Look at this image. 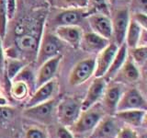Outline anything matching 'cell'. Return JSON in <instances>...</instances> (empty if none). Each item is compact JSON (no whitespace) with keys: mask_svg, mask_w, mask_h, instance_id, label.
I'll return each mask as SVG.
<instances>
[{"mask_svg":"<svg viewBox=\"0 0 147 138\" xmlns=\"http://www.w3.org/2000/svg\"><path fill=\"white\" fill-rule=\"evenodd\" d=\"M26 66V63L18 58H10L8 57L5 60L4 70H6L7 77L9 80H13L15 76L20 73L23 68Z\"/></svg>","mask_w":147,"mask_h":138,"instance_id":"23","label":"cell"},{"mask_svg":"<svg viewBox=\"0 0 147 138\" xmlns=\"http://www.w3.org/2000/svg\"><path fill=\"white\" fill-rule=\"evenodd\" d=\"M62 48L63 41L55 34L51 33V32H46L43 34L38 50H37V64L40 66L45 61L56 56L59 54V52Z\"/></svg>","mask_w":147,"mask_h":138,"instance_id":"3","label":"cell"},{"mask_svg":"<svg viewBox=\"0 0 147 138\" xmlns=\"http://www.w3.org/2000/svg\"><path fill=\"white\" fill-rule=\"evenodd\" d=\"M114 77H117L119 80L128 83L136 82L140 78V71L136 64L132 61L131 57L128 56L125 63L123 64V66Z\"/></svg>","mask_w":147,"mask_h":138,"instance_id":"20","label":"cell"},{"mask_svg":"<svg viewBox=\"0 0 147 138\" xmlns=\"http://www.w3.org/2000/svg\"><path fill=\"white\" fill-rule=\"evenodd\" d=\"M7 99H5L3 96L0 95V106H5V105H7Z\"/></svg>","mask_w":147,"mask_h":138,"instance_id":"39","label":"cell"},{"mask_svg":"<svg viewBox=\"0 0 147 138\" xmlns=\"http://www.w3.org/2000/svg\"><path fill=\"white\" fill-rule=\"evenodd\" d=\"M95 58H85L76 64L69 75V84L79 86L87 81L94 75Z\"/></svg>","mask_w":147,"mask_h":138,"instance_id":"5","label":"cell"},{"mask_svg":"<svg viewBox=\"0 0 147 138\" xmlns=\"http://www.w3.org/2000/svg\"><path fill=\"white\" fill-rule=\"evenodd\" d=\"M130 18V11H129V8L127 7H123L116 10L112 18H110L112 25L111 39L114 40L113 43H115L118 46L124 43V38H125Z\"/></svg>","mask_w":147,"mask_h":138,"instance_id":"4","label":"cell"},{"mask_svg":"<svg viewBox=\"0 0 147 138\" xmlns=\"http://www.w3.org/2000/svg\"><path fill=\"white\" fill-rule=\"evenodd\" d=\"M10 93L14 99L22 100L26 99L28 95L30 93V89L24 81L13 79L10 87Z\"/></svg>","mask_w":147,"mask_h":138,"instance_id":"25","label":"cell"},{"mask_svg":"<svg viewBox=\"0 0 147 138\" xmlns=\"http://www.w3.org/2000/svg\"><path fill=\"white\" fill-rule=\"evenodd\" d=\"M56 87H57V83L53 78V79L48 81L47 83L40 86L39 87H37L34 93L31 94V97L28 100V102L26 104V108L31 107V106H34L52 99V97L53 96L55 90H56Z\"/></svg>","mask_w":147,"mask_h":138,"instance_id":"16","label":"cell"},{"mask_svg":"<svg viewBox=\"0 0 147 138\" xmlns=\"http://www.w3.org/2000/svg\"><path fill=\"white\" fill-rule=\"evenodd\" d=\"M109 6L110 4L109 0H86V7H87V9H88L86 12V16L94 13H100L109 16Z\"/></svg>","mask_w":147,"mask_h":138,"instance_id":"24","label":"cell"},{"mask_svg":"<svg viewBox=\"0 0 147 138\" xmlns=\"http://www.w3.org/2000/svg\"><path fill=\"white\" fill-rule=\"evenodd\" d=\"M25 138H48L46 133L38 127H30L27 130Z\"/></svg>","mask_w":147,"mask_h":138,"instance_id":"30","label":"cell"},{"mask_svg":"<svg viewBox=\"0 0 147 138\" xmlns=\"http://www.w3.org/2000/svg\"><path fill=\"white\" fill-rule=\"evenodd\" d=\"M118 48L119 46L112 41L98 53V57L95 59L94 76L96 77H101L106 75L115 54L117 53Z\"/></svg>","mask_w":147,"mask_h":138,"instance_id":"10","label":"cell"},{"mask_svg":"<svg viewBox=\"0 0 147 138\" xmlns=\"http://www.w3.org/2000/svg\"><path fill=\"white\" fill-rule=\"evenodd\" d=\"M131 58L135 64L142 66L144 64L147 59V47L146 45H139L134 48H131Z\"/></svg>","mask_w":147,"mask_h":138,"instance_id":"26","label":"cell"},{"mask_svg":"<svg viewBox=\"0 0 147 138\" xmlns=\"http://www.w3.org/2000/svg\"><path fill=\"white\" fill-rule=\"evenodd\" d=\"M17 10V0H7V13L8 20H12Z\"/></svg>","mask_w":147,"mask_h":138,"instance_id":"33","label":"cell"},{"mask_svg":"<svg viewBox=\"0 0 147 138\" xmlns=\"http://www.w3.org/2000/svg\"><path fill=\"white\" fill-rule=\"evenodd\" d=\"M2 38L0 37V74L4 72V66H5V53L3 49L2 44Z\"/></svg>","mask_w":147,"mask_h":138,"instance_id":"37","label":"cell"},{"mask_svg":"<svg viewBox=\"0 0 147 138\" xmlns=\"http://www.w3.org/2000/svg\"><path fill=\"white\" fill-rule=\"evenodd\" d=\"M133 6L137 9V12L146 13L147 7V0H131Z\"/></svg>","mask_w":147,"mask_h":138,"instance_id":"36","label":"cell"},{"mask_svg":"<svg viewBox=\"0 0 147 138\" xmlns=\"http://www.w3.org/2000/svg\"><path fill=\"white\" fill-rule=\"evenodd\" d=\"M145 31L146 29H144L134 20L130 18L124 38V43L126 44L128 49L142 45V39L145 38Z\"/></svg>","mask_w":147,"mask_h":138,"instance_id":"17","label":"cell"},{"mask_svg":"<svg viewBox=\"0 0 147 138\" xmlns=\"http://www.w3.org/2000/svg\"><path fill=\"white\" fill-rule=\"evenodd\" d=\"M17 47L22 52L34 53L38 50V41L36 37L32 34L27 33L22 36L17 37L16 39Z\"/></svg>","mask_w":147,"mask_h":138,"instance_id":"22","label":"cell"},{"mask_svg":"<svg viewBox=\"0 0 147 138\" xmlns=\"http://www.w3.org/2000/svg\"><path fill=\"white\" fill-rule=\"evenodd\" d=\"M56 137L57 138H75V135L67 127L60 126L56 129Z\"/></svg>","mask_w":147,"mask_h":138,"instance_id":"34","label":"cell"},{"mask_svg":"<svg viewBox=\"0 0 147 138\" xmlns=\"http://www.w3.org/2000/svg\"><path fill=\"white\" fill-rule=\"evenodd\" d=\"M109 4H118V5H123L126 3H130L131 0H109Z\"/></svg>","mask_w":147,"mask_h":138,"instance_id":"38","label":"cell"},{"mask_svg":"<svg viewBox=\"0 0 147 138\" xmlns=\"http://www.w3.org/2000/svg\"><path fill=\"white\" fill-rule=\"evenodd\" d=\"M110 43V41L104 38L95 32H86L83 33L79 47L86 53H98L106 46Z\"/></svg>","mask_w":147,"mask_h":138,"instance_id":"14","label":"cell"},{"mask_svg":"<svg viewBox=\"0 0 147 138\" xmlns=\"http://www.w3.org/2000/svg\"><path fill=\"white\" fill-rule=\"evenodd\" d=\"M86 18L92 31L110 41L112 38V25L109 16L94 13L87 15Z\"/></svg>","mask_w":147,"mask_h":138,"instance_id":"11","label":"cell"},{"mask_svg":"<svg viewBox=\"0 0 147 138\" xmlns=\"http://www.w3.org/2000/svg\"><path fill=\"white\" fill-rule=\"evenodd\" d=\"M56 108L54 99H50L45 102L28 107L24 110V115L29 119L34 120L41 123H48L53 118V112Z\"/></svg>","mask_w":147,"mask_h":138,"instance_id":"7","label":"cell"},{"mask_svg":"<svg viewBox=\"0 0 147 138\" xmlns=\"http://www.w3.org/2000/svg\"><path fill=\"white\" fill-rule=\"evenodd\" d=\"M119 128L115 116H103L89 135V138H116Z\"/></svg>","mask_w":147,"mask_h":138,"instance_id":"9","label":"cell"},{"mask_svg":"<svg viewBox=\"0 0 147 138\" xmlns=\"http://www.w3.org/2000/svg\"><path fill=\"white\" fill-rule=\"evenodd\" d=\"M0 95H1V94H0Z\"/></svg>","mask_w":147,"mask_h":138,"instance_id":"40","label":"cell"},{"mask_svg":"<svg viewBox=\"0 0 147 138\" xmlns=\"http://www.w3.org/2000/svg\"><path fill=\"white\" fill-rule=\"evenodd\" d=\"M132 20H134L138 24H140L144 29H146L147 25V18L146 13L144 12H135L133 14V17L131 18Z\"/></svg>","mask_w":147,"mask_h":138,"instance_id":"35","label":"cell"},{"mask_svg":"<svg viewBox=\"0 0 147 138\" xmlns=\"http://www.w3.org/2000/svg\"><path fill=\"white\" fill-rule=\"evenodd\" d=\"M86 16V13L83 10V7H69L64 8L53 18V24L59 26H74L78 25L83 20V18Z\"/></svg>","mask_w":147,"mask_h":138,"instance_id":"13","label":"cell"},{"mask_svg":"<svg viewBox=\"0 0 147 138\" xmlns=\"http://www.w3.org/2000/svg\"><path fill=\"white\" fill-rule=\"evenodd\" d=\"M123 92L122 86L119 83H115L111 86L106 87L103 94V104L104 108L109 112L114 114L116 112V108Z\"/></svg>","mask_w":147,"mask_h":138,"instance_id":"18","label":"cell"},{"mask_svg":"<svg viewBox=\"0 0 147 138\" xmlns=\"http://www.w3.org/2000/svg\"><path fill=\"white\" fill-rule=\"evenodd\" d=\"M28 30H29V25H28L27 23L24 21L18 22L15 26V28H14V33H15V35L17 37L27 34Z\"/></svg>","mask_w":147,"mask_h":138,"instance_id":"32","label":"cell"},{"mask_svg":"<svg viewBox=\"0 0 147 138\" xmlns=\"http://www.w3.org/2000/svg\"><path fill=\"white\" fill-rule=\"evenodd\" d=\"M62 55L58 54L40 64L35 78V89L48 81L53 79L55 74L58 70L60 63L62 61Z\"/></svg>","mask_w":147,"mask_h":138,"instance_id":"12","label":"cell"},{"mask_svg":"<svg viewBox=\"0 0 147 138\" xmlns=\"http://www.w3.org/2000/svg\"><path fill=\"white\" fill-rule=\"evenodd\" d=\"M55 35L63 43H65L74 48H78L83 36V31L78 25L59 26L55 29Z\"/></svg>","mask_w":147,"mask_h":138,"instance_id":"15","label":"cell"},{"mask_svg":"<svg viewBox=\"0 0 147 138\" xmlns=\"http://www.w3.org/2000/svg\"><path fill=\"white\" fill-rule=\"evenodd\" d=\"M59 122L64 127H71L82 112L81 101L75 98H65L55 108Z\"/></svg>","mask_w":147,"mask_h":138,"instance_id":"2","label":"cell"},{"mask_svg":"<svg viewBox=\"0 0 147 138\" xmlns=\"http://www.w3.org/2000/svg\"><path fill=\"white\" fill-rule=\"evenodd\" d=\"M146 100L140 90L135 87L123 91L117 105L116 112L126 110H146Z\"/></svg>","mask_w":147,"mask_h":138,"instance_id":"6","label":"cell"},{"mask_svg":"<svg viewBox=\"0 0 147 138\" xmlns=\"http://www.w3.org/2000/svg\"><path fill=\"white\" fill-rule=\"evenodd\" d=\"M13 116V110L9 107L5 106H0V122H7L10 120Z\"/></svg>","mask_w":147,"mask_h":138,"instance_id":"31","label":"cell"},{"mask_svg":"<svg viewBox=\"0 0 147 138\" xmlns=\"http://www.w3.org/2000/svg\"><path fill=\"white\" fill-rule=\"evenodd\" d=\"M107 86V79L104 76L96 77L91 82L85 99L81 101V110H86L98 103V100L103 97Z\"/></svg>","mask_w":147,"mask_h":138,"instance_id":"8","label":"cell"},{"mask_svg":"<svg viewBox=\"0 0 147 138\" xmlns=\"http://www.w3.org/2000/svg\"><path fill=\"white\" fill-rule=\"evenodd\" d=\"M116 138H139L138 133L131 127H121L117 133Z\"/></svg>","mask_w":147,"mask_h":138,"instance_id":"29","label":"cell"},{"mask_svg":"<svg viewBox=\"0 0 147 138\" xmlns=\"http://www.w3.org/2000/svg\"><path fill=\"white\" fill-rule=\"evenodd\" d=\"M145 115L146 110H126L114 113V116L118 120L133 127L141 126L145 119Z\"/></svg>","mask_w":147,"mask_h":138,"instance_id":"19","label":"cell"},{"mask_svg":"<svg viewBox=\"0 0 147 138\" xmlns=\"http://www.w3.org/2000/svg\"><path fill=\"white\" fill-rule=\"evenodd\" d=\"M103 116V109L96 104L86 110H82L76 122L71 126L72 133L79 136L90 135Z\"/></svg>","mask_w":147,"mask_h":138,"instance_id":"1","label":"cell"},{"mask_svg":"<svg viewBox=\"0 0 147 138\" xmlns=\"http://www.w3.org/2000/svg\"><path fill=\"white\" fill-rule=\"evenodd\" d=\"M8 18L7 13V0H0V37L5 38L7 33Z\"/></svg>","mask_w":147,"mask_h":138,"instance_id":"27","label":"cell"},{"mask_svg":"<svg viewBox=\"0 0 147 138\" xmlns=\"http://www.w3.org/2000/svg\"><path fill=\"white\" fill-rule=\"evenodd\" d=\"M54 1H57L60 6L64 7V8H81L86 6V0H54Z\"/></svg>","mask_w":147,"mask_h":138,"instance_id":"28","label":"cell"},{"mask_svg":"<svg viewBox=\"0 0 147 138\" xmlns=\"http://www.w3.org/2000/svg\"><path fill=\"white\" fill-rule=\"evenodd\" d=\"M127 57H128V47L126 46V44L123 43L122 44L119 46L117 53L115 54L111 64H110L109 70L107 73H106V75L104 76L106 79H111V78H114V76H116L118 71L123 66V64L125 63Z\"/></svg>","mask_w":147,"mask_h":138,"instance_id":"21","label":"cell"}]
</instances>
